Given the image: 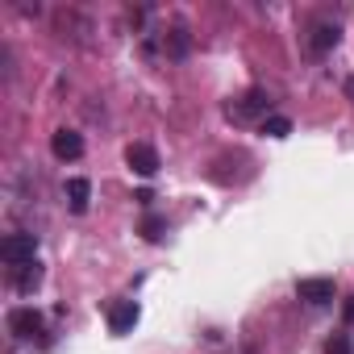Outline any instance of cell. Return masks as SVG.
<instances>
[{
    "label": "cell",
    "mask_w": 354,
    "mask_h": 354,
    "mask_svg": "<svg viewBox=\"0 0 354 354\" xmlns=\"http://www.w3.org/2000/svg\"><path fill=\"white\" fill-rule=\"evenodd\" d=\"M267 109H271V96H267L263 88H246L242 96H234V100L225 104V117H230L234 125H246V121H254V117L267 121Z\"/></svg>",
    "instance_id": "1"
},
{
    "label": "cell",
    "mask_w": 354,
    "mask_h": 354,
    "mask_svg": "<svg viewBox=\"0 0 354 354\" xmlns=\"http://www.w3.org/2000/svg\"><path fill=\"white\" fill-rule=\"evenodd\" d=\"M5 325H9V333H13L17 342H34V337L46 333V317H42L34 304H17V308H9Z\"/></svg>",
    "instance_id": "2"
},
{
    "label": "cell",
    "mask_w": 354,
    "mask_h": 354,
    "mask_svg": "<svg viewBox=\"0 0 354 354\" xmlns=\"http://www.w3.org/2000/svg\"><path fill=\"white\" fill-rule=\"evenodd\" d=\"M0 259H5L9 267H30L38 263V234H9L5 242H0Z\"/></svg>",
    "instance_id": "3"
},
{
    "label": "cell",
    "mask_w": 354,
    "mask_h": 354,
    "mask_svg": "<svg viewBox=\"0 0 354 354\" xmlns=\"http://www.w3.org/2000/svg\"><path fill=\"white\" fill-rule=\"evenodd\" d=\"M125 167H129L133 175H142V180H150V175H158L162 158H158V150H154L150 142H129V146H125Z\"/></svg>",
    "instance_id": "4"
},
{
    "label": "cell",
    "mask_w": 354,
    "mask_h": 354,
    "mask_svg": "<svg viewBox=\"0 0 354 354\" xmlns=\"http://www.w3.org/2000/svg\"><path fill=\"white\" fill-rule=\"evenodd\" d=\"M333 296H337V283H333L329 275H308V279H296V300H304V304H313V308L329 304Z\"/></svg>",
    "instance_id": "5"
},
{
    "label": "cell",
    "mask_w": 354,
    "mask_h": 354,
    "mask_svg": "<svg viewBox=\"0 0 354 354\" xmlns=\"http://www.w3.org/2000/svg\"><path fill=\"white\" fill-rule=\"evenodd\" d=\"M138 321H142L138 300H113V304H109V333H113V337H125Z\"/></svg>",
    "instance_id": "6"
},
{
    "label": "cell",
    "mask_w": 354,
    "mask_h": 354,
    "mask_svg": "<svg viewBox=\"0 0 354 354\" xmlns=\"http://www.w3.org/2000/svg\"><path fill=\"white\" fill-rule=\"evenodd\" d=\"M50 154H55L59 162H75V158L84 154V138H80L75 129H55V133H50Z\"/></svg>",
    "instance_id": "7"
},
{
    "label": "cell",
    "mask_w": 354,
    "mask_h": 354,
    "mask_svg": "<svg viewBox=\"0 0 354 354\" xmlns=\"http://www.w3.org/2000/svg\"><path fill=\"white\" fill-rule=\"evenodd\" d=\"M63 196H67V209H71L75 217H84L88 205H92V184L84 180V175H71V180L63 184Z\"/></svg>",
    "instance_id": "8"
},
{
    "label": "cell",
    "mask_w": 354,
    "mask_h": 354,
    "mask_svg": "<svg viewBox=\"0 0 354 354\" xmlns=\"http://www.w3.org/2000/svg\"><path fill=\"white\" fill-rule=\"evenodd\" d=\"M337 42H342V30L329 26V21H321V26L308 30V50H313V55H325V50H333Z\"/></svg>",
    "instance_id": "9"
},
{
    "label": "cell",
    "mask_w": 354,
    "mask_h": 354,
    "mask_svg": "<svg viewBox=\"0 0 354 354\" xmlns=\"http://www.w3.org/2000/svg\"><path fill=\"white\" fill-rule=\"evenodd\" d=\"M42 279H46L42 263H30V267H21V275H17V292H26V296H30V292H34Z\"/></svg>",
    "instance_id": "10"
},
{
    "label": "cell",
    "mask_w": 354,
    "mask_h": 354,
    "mask_svg": "<svg viewBox=\"0 0 354 354\" xmlns=\"http://www.w3.org/2000/svg\"><path fill=\"white\" fill-rule=\"evenodd\" d=\"M188 50H192L188 30H171V34H167V55H171V59H184Z\"/></svg>",
    "instance_id": "11"
},
{
    "label": "cell",
    "mask_w": 354,
    "mask_h": 354,
    "mask_svg": "<svg viewBox=\"0 0 354 354\" xmlns=\"http://www.w3.org/2000/svg\"><path fill=\"white\" fill-rule=\"evenodd\" d=\"M263 133L279 142V138H288V133H292V121H288V117H267V121H263Z\"/></svg>",
    "instance_id": "12"
},
{
    "label": "cell",
    "mask_w": 354,
    "mask_h": 354,
    "mask_svg": "<svg viewBox=\"0 0 354 354\" xmlns=\"http://www.w3.org/2000/svg\"><path fill=\"white\" fill-rule=\"evenodd\" d=\"M162 230H167V221H162V217H154V213L142 221V238H146V242H158V238H162Z\"/></svg>",
    "instance_id": "13"
},
{
    "label": "cell",
    "mask_w": 354,
    "mask_h": 354,
    "mask_svg": "<svg viewBox=\"0 0 354 354\" xmlns=\"http://www.w3.org/2000/svg\"><path fill=\"white\" fill-rule=\"evenodd\" d=\"M325 354H354V346H350V333H333V337L325 342Z\"/></svg>",
    "instance_id": "14"
},
{
    "label": "cell",
    "mask_w": 354,
    "mask_h": 354,
    "mask_svg": "<svg viewBox=\"0 0 354 354\" xmlns=\"http://www.w3.org/2000/svg\"><path fill=\"white\" fill-rule=\"evenodd\" d=\"M342 321L354 325V296H346V304H342Z\"/></svg>",
    "instance_id": "15"
},
{
    "label": "cell",
    "mask_w": 354,
    "mask_h": 354,
    "mask_svg": "<svg viewBox=\"0 0 354 354\" xmlns=\"http://www.w3.org/2000/svg\"><path fill=\"white\" fill-rule=\"evenodd\" d=\"M133 201H138V205H150V201H154V192H150V188H138V192H133Z\"/></svg>",
    "instance_id": "16"
},
{
    "label": "cell",
    "mask_w": 354,
    "mask_h": 354,
    "mask_svg": "<svg viewBox=\"0 0 354 354\" xmlns=\"http://www.w3.org/2000/svg\"><path fill=\"white\" fill-rule=\"evenodd\" d=\"M346 96H354V80H350V84H346Z\"/></svg>",
    "instance_id": "17"
}]
</instances>
